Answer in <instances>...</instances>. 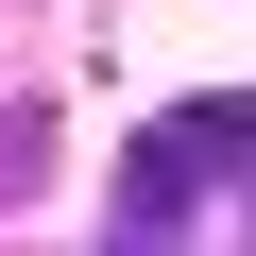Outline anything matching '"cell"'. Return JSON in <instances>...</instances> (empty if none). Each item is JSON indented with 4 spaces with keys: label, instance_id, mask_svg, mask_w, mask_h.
Here are the masks:
<instances>
[{
    "label": "cell",
    "instance_id": "cell-1",
    "mask_svg": "<svg viewBox=\"0 0 256 256\" xmlns=\"http://www.w3.org/2000/svg\"><path fill=\"white\" fill-rule=\"evenodd\" d=\"M34 188V102H0V205Z\"/></svg>",
    "mask_w": 256,
    "mask_h": 256
}]
</instances>
